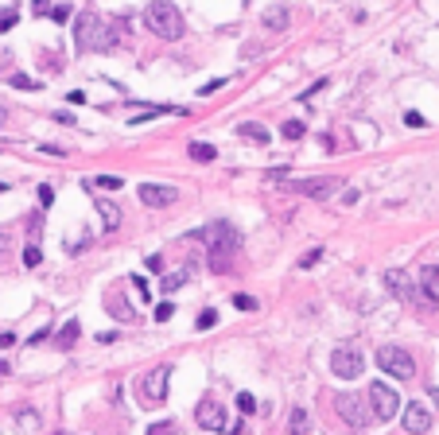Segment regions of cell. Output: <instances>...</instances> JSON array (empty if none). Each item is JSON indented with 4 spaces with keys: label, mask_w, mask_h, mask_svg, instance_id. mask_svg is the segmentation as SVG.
I'll return each mask as SVG.
<instances>
[{
    "label": "cell",
    "mask_w": 439,
    "mask_h": 435,
    "mask_svg": "<svg viewBox=\"0 0 439 435\" xmlns=\"http://www.w3.org/2000/svg\"><path fill=\"white\" fill-rule=\"evenodd\" d=\"M404 125H408V128H424V125H428V121H424V117H420V113H416V109H412V113H404Z\"/></svg>",
    "instance_id": "cell-34"
},
{
    "label": "cell",
    "mask_w": 439,
    "mask_h": 435,
    "mask_svg": "<svg viewBox=\"0 0 439 435\" xmlns=\"http://www.w3.org/2000/svg\"><path fill=\"white\" fill-rule=\"evenodd\" d=\"M338 187V179H300V183H292V191L308 194V199H330Z\"/></svg>",
    "instance_id": "cell-13"
},
{
    "label": "cell",
    "mask_w": 439,
    "mask_h": 435,
    "mask_svg": "<svg viewBox=\"0 0 439 435\" xmlns=\"http://www.w3.org/2000/svg\"><path fill=\"white\" fill-rule=\"evenodd\" d=\"M187 155H190V160H198V163H210V160H214V155H218V152H214V144H202V141H190V148H187Z\"/></svg>",
    "instance_id": "cell-18"
},
{
    "label": "cell",
    "mask_w": 439,
    "mask_h": 435,
    "mask_svg": "<svg viewBox=\"0 0 439 435\" xmlns=\"http://www.w3.org/2000/svg\"><path fill=\"white\" fill-rule=\"evenodd\" d=\"M8 82H12L16 89H39V82L31 78V74H12V78H8Z\"/></svg>",
    "instance_id": "cell-25"
},
{
    "label": "cell",
    "mask_w": 439,
    "mask_h": 435,
    "mask_svg": "<svg viewBox=\"0 0 439 435\" xmlns=\"http://www.w3.org/2000/svg\"><path fill=\"white\" fill-rule=\"evenodd\" d=\"M237 408H242V412H245V416H249V412H253V408H256V400H253V392H237Z\"/></svg>",
    "instance_id": "cell-31"
},
{
    "label": "cell",
    "mask_w": 439,
    "mask_h": 435,
    "mask_svg": "<svg viewBox=\"0 0 439 435\" xmlns=\"http://www.w3.org/2000/svg\"><path fill=\"white\" fill-rule=\"evenodd\" d=\"M113 28H117V20L109 23L97 12H82L78 23H74V47L78 51H113L121 43V31H113Z\"/></svg>",
    "instance_id": "cell-2"
},
{
    "label": "cell",
    "mask_w": 439,
    "mask_h": 435,
    "mask_svg": "<svg viewBox=\"0 0 439 435\" xmlns=\"http://www.w3.org/2000/svg\"><path fill=\"white\" fill-rule=\"evenodd\" d=\"M385 288L396 295V299H404V303H416V307H439V292H432L428 284H420V280H412V276H404V272H385Z\"/></svg>",
    "instance_id": "cell-4"
},
{
    "label": "cell",
    "mask_w": 439,
    "mask_h": 435,
    "mask_svg": "<svg viewBox=\"0 0 439 435\" xmlns=\"http://www.w3.org/2000/svg\"><path fill=\"white\" fill-rule=\"evenodd\" d=\"M148 435H171V424H163V428H152Z\"/></svg>",
    "instance_id": "cell-45"
},
{
    "label": "cell",
    "mask_w": 439,
    "mask_h": 435,
    "mask_svg": "<svg viewBox=\"0 0 439 435\" xmlns=\"http://www.w3.org/2000/svg\"><path fill=\"white\" fill-rule=\"evenodd\" d=\"M43 338H51V326H39V331L31 334V346H36V342H43Z\"/></svg>",
    "instance_id": "cell-41"
},
{
    "label": "cell",
    "mask_w": 439,
    "mask_h": 435,
    "mask_svg": "<svg viewBox=\"0 0 439 435\" xmlns=\"http://www.w3.org/2000/svg\"><path fill=\"white\" fill-rule=\"evenodd\" d=\"M136 191H140V202H144V207H171V202L179 199L175 187H163V183H140Z\"/></svg>",
    "instance_id": "cell-12"
},
{
    "label": "cell",
    "mask_w": 439,
    "mask_h": 435,
    "mask_svg": "<svg viewBox=\"0 0 439 435\" xmlns=\"http://www.w3.org/2000/svg\"><path fill=\"white\" fill-rule=\"evenodd\" d=\"M31 12H36V16H51V0H31Z\"/></svg>",
    "instance_id": "cell-35"
},
{
    "label": "cell",
    "mask_w": 439,
    "mask_h": 435,
    "mask_svg": "<svg viewBox=\"0 0 439 435\" xmlns=\"http://www.w3.org/2000/svg\"><path fill=\"white\" fill-rule=\"evenodd\" d=\"M129 280H132V288H136L140 295H148V280H144V276H129Z\"/></svg>",
    "instance_id": "cell-40"
},
{
    "label": "cell",
    "mask_w": 439,
    "mask_h": 435,
    "mask_svg": "<svg viewBox=\"0 0 439 435\" xmlns=\"http://www.w3.org/2000/svg\"><path fill=\"white\" fill-rule=\"evenodd\" d=\"M362 350L358 346H338L335 354H330V373L342 377V381H354V377H362Z\"/></svg>",
    "instance_id": "cell-9"
},
{
    "label": "cell",
    "mask_w": 439,
    "mask_h": 435,
    "mask_svg": "<svg viewBox=\"0 0 439 435\" xmlns=\"http://www.w3.org/2000/svg\"><path fill=\"white\" fill-rule=\"evenodd\" d=\"M66 97H70V105H82V101H86V94H82V89H70Z\"/></svg>",
    "instance_id": "cell-43"
},
{
    "label": "cell",
    "mask_w": 439,
    "mask_h": 435,
    "mask_svg": "<svg viewBox=\"0 0 439 435\" xmlns=\"http://www.w3.org/2000/svg\"><path fill=\"white\" fill-rule=\"evenodd\" d=\"M12 28H16V12H4V16H0V35L12 31Z\"/></svg>",
    "instance_id": "cell-37"
},
{
    "label": "cell",
    "mask_w": 439,
    "mask_h": 435,
    "mask_svg": "<svg viewBox=\"0 0 439 435\" xmlns=\"http://www.w3.org/2000/svg\"><path fill=\"white\" fill-rule=\"evenodd\" d=\"M195 420H198V428H206V431H226L229 416L218 400H202V404L195 408Z\"/></svg>",
    "instance_id": "cell-10"
},
{
    "label": "cell",
    "mask_w": 439,
    "mask_h": 435,
    "mask_svg": "<svg viewBox=\"0 0 439 435\" xmlns=\"http://www.w3.org/2000/svg\"><path fill=\"white\" fill-rule=\"evenodd\" d=\"M335 408H338V416H342L350 428H366L369 424V404H366V397H358V392H342V397L335 400Z\"/></svg>",
    "instance_id": "cell-8"
},
{
    "label": "cell",
    "mask_w": 439,
    "mask_h": 435,
    "mask_svg": "<svg viewBox=\"0 0 439 435\" xmlns=\"http://www.w3.org/2000/svg\"><path fill=\"white\" fill-rule=\"evenodd\" d=\"M401 424H404V431L408 435H424V431H432V412H428L424 404H404V416H401Z\"/></svg>",
    "instance_id": "cell-11"
},
{
    "label": "cell",
    "mask_w": 439,
    "mask_h": 435,
    "mask_svg": "<svg viewBox=\"0 0 439 435\" xmlns=\"http://www.w3.org/2000/svg\"><path fill=\"white\" fill-rule=\"evenodd\" d=\"M70 16H74V8H70V4H59V8H51V20H55V23H66V20H70Z\"/></svg>",
    "instance_id": "cell-30"
},
{
    "label": "cell",
    "mask_w": 439,
    "mask_h": 435,
    "mask_svg": "<svg viewBox=\"0 0 439 435\" xmlns=\"http://www.w3.org/2000/svg\"><path fill=\"white\" fill-rule=\"evenodd\" d=\"M288 431H292V435H308V431H311V416H308V408L296 404L292 412H288Z\"/></svg>",
    "instance_id": "cell-16"
},
{
    "label": "cell",
    "mask_w": 439,
    "mask_h": 435,
    "mask_svg": "<svg viewBox=\"0 0 439 435\" xmlns=\"http://www.w3.org/2000/svg\"><path fill=\"white\" fill-rule=\"evenodd\" d=\"M144 265H148V272H163V257H160V253H152Z\"/></svg>",
    "instance_id": "cell-36"
},
{
    "label": "cell",
    "mask_w": 439,
    "mask_h": 435,
    "mask_svg": "<svg viewBox=\"0 0 439 435\" xmlns=\"http://www.w3.org/2000/svg\"><path fill=\"white\" fill-rule=\"evenodd\" d=\"M280 133H284V141H303V136H308V125H303V121H284Z\"/></svg>",
    "instance_id": "cell-20"
},
{
    "label": "cell",
    "mask_w": 439,
    "mask_h": 435,
    "mask_svg": "<svg viewBox=\"0 0 439 435\" xmlns=\"http://www.w3.org/2000/svg\"><path fill=\"white\" fill-rule=\"evenodd\" d=\"M78 331H82V326H78V319H70V323H66L59 334H55V338H59V346H74V338H78Z\"/></svg>",
    "instance_id": "cell-21"
},
{
    "label": "cell",
    "mask_w": 439,
    "mask_h": 435,
    "mask_svg": "<svg viewBox=\"0 0 439 435\" xmlns=\"http://www.w3.org/2000/svg\"><path fill=\"white\" fill-rule=\"evenodd\" d=\"M8 346H16V334L4 331V334H0V350H8Z\"/></svg>",
    "instance_id": "cell-42"
},
{
    "label": "cell",
    "mask_w": 439,
    "mask_h": 435,
    "mask_svg": "<svg viewBox=\"0 0 439 435\" xmlns=\"http://www.w3.org/2000/svg\"><path fill=\"white\" fill-rule=\"evenodd\" d=\"M97 218H102V226L113 233V229H121V218H125V214H121V207H117V202L97 199Z\"/></svg>",
    "instance_id": "cell-15"
},
{
    "label": "cell",
    "mask_w": 439,
    "mask_h": 435,
    "mask_svg": "<svg viewBox=\"0 0 439 435\" xmlns=\"http://www.w3.org/2000/svg\"><path fill=\"white\" fill-rule=\"evenodd\" d=\"M160 113H179V109H160V105H152V109H144L140 117H129V125H148V121H156Z\"/></svg>",
    "instance_id": "cell-22"
},
{
    "label": "cell",
    "mask_w": 439,
    "mask_h": 435,
    "mask_svg": "<svg viewBox=\"0 0 439 435\" xmlns=\"http://www.w3.org/2000/svg\"><path fill=\"white\" fill-rule=\"evenodd\" d=\"M264 179H269V183H276V179H288V163H284V167H272Z\"/></svg>",
    "instance_id": "cell-38"
},
{
    "label": "cell",
    "mask_w": 439,
    "mask_h": 435,
    "mask_svg": "<svg viewBox=\"0 0 439 435\" xmlns=\"http://www.w3.org/2000/svg\"><path fill=\"white\" fill-rule=\"evenodd\" d=\"M39 260H43V253H39V245H28V249H23V265H28V268H36Z\"/></svg>",
    "instance_id": "cell-29"
},
{
    "label": "cell",
    "mask_w": 439,
    "mask_h": 435,
    "mask_svg": "<svg viewBox=\"0 0 439 435\" xmlns=\"http://www.w3.org/2000/svg\"><path fill=\"white\" fill-rule=\"evenodd\" d=\"M187 241H198V245L210 249V268L214 272H229L237 249H242V233H237V226L234 221H222V218L210 221V226H202V229H195Z\"/></svg>",
    "instance_id": "cell-1"
},
{
    "label": "cell",
    "mask_w": 439,
    "mask_h": 435,
    "mask_svg": "<svg viewBox=\"0 0 439 435\" xmlns=\"http://www.w3.org/2000/svg\"><path fill=\"white\" fill-rule=\"evenodd\" d=\"M171 315H175V307H171V303H160V307H156V323H168Z\"/></svg>",
    "instance_id": "cell-32"
},
{
    "label": "cell",
    "mask_w": 439,
    "mask_h": 435,
    "mask_svg": "<svg viewBox=\"0 0 439 435\" xmlns=\"http://www.w3.org/2000/svg\"><path fill=\"white\" fill-rule=\"evenodd\" d=\"M428 397H432V400H435V404H439V389H432V392H428Z\"/></svg>",
    "instance_id": "cell-46"
},
{
    "label": "cell",
    "mask_w": 439,
    "mask_h": 435,
    "mask_svg": "<svg viewBox=\"0 0 439 435\" xmlns=\"http://www.w3.org/2000/svg\"><path fill=\"white\" fill-rule=\"evenodd\" d=\"M288 20H292V12H288L284 4H269V8H264V16H261V23H264L269 31H284Z\"/></svg>",
    "instance_id": "cell-14"
},
{
    "label": "cell",
    "mask_w": 439,
    "mask_h": 435,
    "mask_svg": "<svg viewBox=\"0 0 439 435\" xmlns=\"http://www.w3.org/2000/svg\"><path fill=\"white\" fill-rule=\"evenodd\" d=\"M4 191H8V183H0V194H4Z\"/></svg>",
    "instance_id": "cell-47"
},
{
    "label": "cell",
    "mask_w": 439,
    "mask_h": 435,
    "mask_svg": "<svg viewBox=\"0 0 439 435\" xmlns=\"http://www.w3.org/2000/svg\"><path fill=\"white\" fill-rule=\"evenodd\" d=\"M168 385H171V365H156L140 377V397L148 404H163L168 400Z\"/></svg>",
    "instance_id": "cell-6"
},
{
    "label": "cell",
    "mask_w": 439,
    "mask_h": 435,
    "mask_svg": "<svg viewBox=\"0 0 439 435\" xmlns=\"http://www.w3.org/2000/svg\"><path fill=\"white\" fill-rule=\"evenodd\" d=\"M0 121H4V109H0Z\"/></svg>",
    "instance_id": "cell-48"
},
{
    "label": "cell",
    "mask_w": 439,
    "mask_h": 435,
    "mask_svg": "<svg viewBox=\"0 0 439 435\" xmlns=\"http://www.w3.org/2000/svg\"><path fill=\"white\" fill-rule=\"evenodd\" d=\"M82 187H86V191H117V187H125V183H121L117 175H97V179H86Z\"/></svg>",
    "instance_id": "cell-17"
},
{
    "label": "cell",
    "mask_w": 439,
    "mask_h": 435,
    "mask_svg": "<svg viewBox=\"0 0 439 435\" xmlns=\"http://www.w3.org/2000/svg\"><path fill=\"white\" fill-rule=\"evenodd\" d=\"M39 202H43V207H51V202H55V191H51V187H39Z\"/></svg>",
    "instance_id": "cell-39"
},
{
    "label": "cell",
    "mask_w": 439,
    "mask_h": 435,
    "mask_svg": "<svg viewBox=\"0 0 439 435\" xmlns=\"http://www.w3.org/2000/svg\"><path fill=\"white\" fill-rule=\"evenodd\" d=\"M420 284H428L432 292H439V265H428L424 272H420Z\"/></svg>",
    "instance_id": "cell-23"
},
{
    "label": "cell",
    "mask_w": 439,
    "mask_h": 435,
    "mask_svg": "<svg viewBox=\"0 0 439 435\" xmlns=\"http://www.w3.org/2000/svg\"><path fill=\"white\" fill-rule=\"evenodd\" d=\"M144 23H148V31H156V35L168 39V43L183 39V31H187L183 12H179L171 0H152V4L144 8Z\"/></svg>",
    "instance_id": "cell-3"
},
{
    "label": "cell",
    "mask_w": 439,
    "mask_h": 435,
    "mask_svg": "<svg viewBox=\"0 0 439 435\" xmlns=\"http://www.w3.org/2000/svg\"><path fill=\"white\" fill-rule=\"evenodd\" d=\"M237 133H242V136H249V141H256V144H264V141H269V133H264L261 125H242Z\"/></svg>",
    "instance_id": "cell-24"
},
{
    "label": "cell",
    "mask_w": 439,
    "mask_h": 435,
    "mask_svg": "<svg viewBox=\"0 0 439 435\" xmlns=\"http://www.w3.org/2000/svg\"><path fill=\"white\" fill-rule=\"evenodd\" d=\"M234 307L237 311H256V299H253V295H245V292H237L234 295Z\"/></svg>",
    "instance_id": "cell-28"
},
{
    "label": "cell",
    "mask_w": 439,
    "mask_h": 435,
    "mask_svg": "<svg viewBox=\"0 0 439 435\" xmlns=\"http://www.w3.org/2000/svg\"><path fill=\"white\" fill-rule=\"evenodd\" d=\"M366 400H369V412H374L377 420H393V416L401 412V397H396V392L389 389L385 381H374V385H369V397H366Z\"/></svg>",
    "instance_id": "cell-7"
},
{
    "label": "cell",
    "mask_w": 439,
    "mask_h": 435,
    "mask_svg": "<svg viewBox=\"0 0 439 435\" xmlns=\"http://www.w3.org/2000/svg\"><path fill=\"white\" fill-rule=\"evenodd\" d=\"M187 280H190V268H179V272L163 276V280H160V288H163V292H179Z\"/></svg>",
    "instance_id": "cell-19"
},
{
    "label": "cell",
    "mask_w": 439,
    "mask_h": 435,
    "mask_svg": "<svg viewBox=\"0 0 439 435\" xmlns=\"http://www.w3.org/2000/svg\"><path fill=\"white\" fill-rule=\"evenodd\" d=\"M214 323H218V311H202V315L195 319V326H198V331H210Z\"/></svg>",
    "instance_id": "cell-26"
},
{
    "label": "cell",
    "mask_w": 439,
    "mask_h": 435,
    "mask_svg": "<svg viewBox=\"0 0 439 435\" xmlns=\"http://www.w3.org/2000/svg\"><path fill=\"white\" fill-rule=\"evenodd\" d=\"M222 86H226V78H214V82H206V86L198 89V94H202V97H210V94H218Z\"/></svg>",
    "instance_id": "cell-33"
},
{
    "label": "cell",
    "mask_w": 439,
    "mask_h": 435,
    "mask_svg": "<svg viewBox=\"0 0 439 435\" xmlns=\"http://www.w3.org/2000/svg\"><path fill=\"white\" fill-rule=\"evenodd\" d=\"M39 152H47V155H66L63 148H55V144H39Z\"/></svg>",
    "instance_id": "cell-44"
},
{
    "label": "cell",
    "mask_w": 439,
    "mask_h": 435,
    "mask_svg": "<svg viewBox=\"0 0 439 435\" xmlns=\"http://www.w3.org/2000/svg\"><path fill=\"white\" fill-rule=\"evenodd\" d=\"M377 365L385 369L389 377H396V381H412V377H416V362H412V354L401 350V346H381Z\"/></svg>",
    "instance_id": "cell-5"
},
{
    "label": "cell",
    "mask_w": 439,
    "mask_h": 435,
    "mask_svg": "<svg viewBox=\"0 0 439 435\" xmlns=\"http://www.w3.org/2000/svg\"><path fill=\"white\" fill-rule=\"evenodd\" d=\"M319 260H323V249L315 245V249H308V253L300 257V268H311V265H319Z\"/></svg>",
    "instance_id": "cell-27"
}]
</instances>
